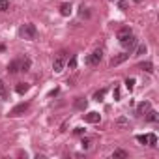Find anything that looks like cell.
Listing matches in <instances>:
<instances>
[{
	"label": "cell",
	"instance_id": "1f68e13d",
	"mask_svg": "<svg viewBox=\"0 0 159 159\" xmlns=\"http://www.w3.org/2000/svg\"><path fill=\"white\" fill-rule=\"evenodd\" d=\"M56 94H58V88H54V90H51V92H49V96H51V98H52V96H56Z\"/></svg>",
	"mask_w": 159,
	"mask_h": 159
},
{
	"label": "cell",
	"instance_id": "5bb4252c",
	"mask_svg": "<svg viewBox=\"0 0 159 159\" xmlns=\"http://www.w3.org/2000/svg\"><path fill=\"white\" fill-rule=\"evenodd\" d=\"M60 13H62L64 17H69V15H71V4H62V6H60Z\"/></svg>",
	"mask_w": 159,
	"mask_h": 159
},
{
	"label": "cell",
	"instance_id": "ffe728a7",
	"mask_svg": "<svg viewBox=\"0 0 159 159\" xmlns=\"http://www.w3.org/2000/svg\"><path fill=\"white\" fill-rule=\"evenodd\" d=\"M125 88H127L129 92H131V90L135 88V79H133V77H129V79H125Z\"/></svg>",
	"mask_w": 159,
	"mask_h": 159
},
{
	"label": "cell",
	"instance_id": "4fadbf2b",
	"mask_svg": "<svg viewBox=\"0 0 159 159\" xmlns=\"http://www.w3.org/2000/svg\"><path fill=\"white\" fill-rule=\"evenodd\" d=\"M139 69H142V71H146V73H153V64H152V62H142V64L139 66Z\"/></svg>",
	"mask_w": 159,
	"mask_h": 159
},
{
	"label": "cell",
	"instance_id": "ac0fdd59",
	"mask_svg": "<svg viewBox=\"0 0 159 159\" xmlns=\"http://www.w3.org/2000/svg\"><path fill=\"white\" fill-rule=\"evenodd\" d=\"M112 157H114V159H127V152H124V150H114Z\"/></svg>",
	"mask_w": 159,
	"mask_h": 159
},
{
	"label": "cell",
	"instance_id": "603a6c76",
	"mask_svg": "<svg viewBox=\"0 0 159 159\" xmlns=\"http://www.w3.org/2000/svg\"><path fill=\"white\" fill-rule=\"evenodd\" d=\"M8 8H10L8 0H0V11H8Z\"/></svg>",
	"mask_w": 159,
	"mask_h": 159
},
{
	"label": "cell",
	"instance_id": "7a4b0ae2",
	"mask_svg": "<svg viewBox=\"0 0 159 159\" xmlns=\"http://www.w3.org/2000/svg\"><path fill=\"white\" fill-rule=\"evenodd\" d=\"M66 60H67V52H66V51H60V52L56 54L54 62H52V69H54V73H60V71L64 69Z\"/></svg>",
	"mask_w": 159,
	"mask_h": 159
},
{
	"label": "cell",
	"instance_id": "f546056e",
	"mask_svg": "<svg viewBox=\"0 0 159 159\" xmlns=\"http://www.w3.org/2000/svg\"><path fill=\"white\" fill-rule=\"evenodd\" d=\"M114 99H120V88H114Z\"/></svg>",
	"mask_w": 159,
	"mask_h": 159
},
{
	"label": "cell",
	"instance_id": "52a82bcc",
	"mask_svg": "<svg viewBox=\"0 0 159 159\" xmlns=\"http://www.w3.org/2000/svg\"><path fill=\"white\" fill-rule=\"evenodd\" d=\"M150 109H152L150 101H140V103L137 105V114H139V116H144V114H146Z\"/></svg>",
	"mask_w": 159,
	"mask_h": 159
},
{
	"label": "cell",
	"instance_id": "277c9868",
	"mask_svg": "<svg viewBox=\"0 0 159 159\" xmlns=\"http://www.w3.org/2000/svg\"><path fill=\"white\" fill-rule=\"evenodd\" d=\"M120 43H122V47H124V49H125L127 52H131V51H133V49L137 47V38H135V36L131 34L129 38H125V39H124V41H120Z\"/></svg>",
	"mask_w": 159,
	"mask_h": 159
},
{
	"label": "cell",
	"instance_id": "7c38bea8",
	"mask_svg": "<svg viewBox=\"0 0 159 159\" xmlns=\"http://www.w3.org/2000/svg\"><path fill=\"white\" fill-rule=\"evenodd\" d=\"M146 51H148V47H146L144 43H139V45L135 47V56H144Z\"/></svg>",
	"mask_w": 159,
	"mask_h": 159
},
{
	"label": "cell",
	"instance_id": "f1b7e54d",
	"mask_svg": "<svg viewBox=\"0 0 159 159\" xmlns=\"http://www.w3.org/2000/svg\"><path fill=\"white\" fill-rule=\"evenodd\" d=\"M125 6H127V0H120V10H125Z\"/></svg>",
	"mask_w": 159,
	"mask_h": 159
},
{
	"label": "cell",
	"instance_id": "6da1fadb",
	"mask_svg": "<svg viewBox=\"0 0 159 159\" xmlns=\"http://www.w3.org/2000/svg\"><path fill=\"white\" fill-rule=\"evenodd\" d=\"M19 36H21L23 39H36V36H38L36 25H32V23L23 25V26H21V30H19Z\"/></svg>",
	"mask_w": 159,
	"mask_h": 159
},
{
	"label": "cell",
	"instance_id": "8992f818",
	"mask_svg": "<svg viewBox=\"0 0 159 159\" xmlns=\"http://www.w3.org/2000/svg\"><path fill=\"white\" fill-rule=\"evenodd\" d=\"M129 58V52H122V54H116V56H112L111 58V67H116V66H120L122 62H125Z\"/></svg>",
	"mask_w": 159,
	"mask_h": 159
},
{
	"label": "cell",
	"instance_id": "d6a6232c",
	"mask_svg": "<svg viewBox=\"0 0 159 159\" xmlns=\"http://www.w3.org/2000/svg\"><path fill=\"white\" fill-rule=\"evenodd\" d=\"M135 2H140V0H135Z\"/></svg>",
	"mask_w": 159,
	"mask_h": 159
},
{
	"label": "cell",
	"instance_id": "30bf717a",
	"mask_svg": "<svg viewBox=\"0 0 159 159\" xmlns=\"http://www.w3.org/2000/svg\"><path fill=\"white\" fill-rule=\"evenodd\" d=\"M73 105H75V109H79V111H84V109L88 107V101H86L84 98H77Z\"/></svg>",
	"mask_w": 159,
	"mask_h": 159
},
{
	"label": "cell",
	"instance_id": "7402d4cb",
	"mask_svg": "<svg viewBox=\"0 0 159 159\" xmlns=\"http://www.w3.org/2000/svg\"><path fill=\"white\" fill-rule=\"evenodd\" d=\"M8 90H6V83L4 81H0V98H6Z\"/></svg>",
	"mask_w": 159,
	"mask_h": 159
},
{
	"label": "cell",
	"instance_id": "9c48e42d",
	"mask_svg": "<svg viewBox=\"0 0 159 159\" xmlns=\"http://www.w3.org/2000/svg\"><path fill=\"white\" fill-rule=\"evenodd\" d=\"M8 71H10V73L21 71V60H11V62L8 64Z\"/></svg>",
	"mask_w": 159,
	"mask_h": 159
},
{
	"label": "cell",
	"instance_id": "83f0119b",
	"mask_svg": "<svg viewBox=\"0 0 159 159\" xmlns=\"http://www.w3.org/2000/svg\"><path fill=\"white\" fill-rule=\"evenodd\" d=\"M90 144H92V140H90V139H83V148H84V150H88V148H90Z\"/></svg>",
	"mask_w": 159,
	"mask_h": 159
},
{
	"label": "cell",
	"instance_id": "d4e9b609",
	"mask_svg": "<svg viewBox=\"0 0 159 159\" xmlns=\"http://www.w3.org/2000/svg\"><path fill=\"white\" fill-rule=\"evenodd\" d=\"M67 64H69V67H71V69H75V67H77V56H71Z\"/></svg>",
	"mask_w": 159,
	"mask_h": 159
},
{
	"label": "cell",
	"instance_id": "5b68a950",
	"mask_svg": "<svg viewBox=\"0 0 159 159\" xmlns=\"http://www.w3.org/2000/svg\"><path fill=\"white\" fill-rule=\"evenodd\" d=\"M28 107H30V103H26V101H25V103H19L17 107H13V109L10 111V116H13V118H15V116H21L23 112L28 111Z\"/></svg>",
	"mask_w": 159,
	"mask_h": 159
},
{
	"label": "cell",
	"instance_id": "44dd1931",
	"mask_svg": "<svg viewBox=\"0 0 159 159\" xmlns=\"http://www.w3.org/2000/svg\"><path fill=\"white\" fill-rule=\"evenodd\" d=\"M146 137H148V144H150V146H155V144H157V137H155L153 133H150V135H146Z\"/></svg>",
	"mask_w": 159,
	"mask_h": 159
},
{
	"label": "cell",
	"instance_id": "ba28073f",
	"mask_svg": "<svg viewBox=\"0 0 159 159\" xmlns=\"http://www.w3.org/2000/svg\"><path fill=\"white\" fill-rule=\"evenodd\" d=\"M84 120H86L88 124H98V122L101 120V114H99V112H88V114H84Z\"/></svg>",
	"mask_w": 159,
	"mask_h": 159
},
{
	"label": "cell",
	"instance_id": "9a60e30c",
	"mask_svg": "<svg viewBox=\"0 0 159 159\" xmlns=\"http://www.w3.org/2000/svg\"><path fill=\"white\" fill-rule=\"evenodd\" d=\"M30 66H32L30 58H28V56H25V58L21 60V71H28V69H30Z\"/></svg>",
	"mask_w": 159,
	"mask_h": 159
},
{
	"label": "cell",
	"instance_id": "cb8c5ba5",
	"mask_svg": "<svg viewBox=\"0 0 159 159\" xmlns=\"http://www.w3.org/2000/svg\"><path fill=\"white\" fill-rule=\"evenodd\" d=\"M79 15H81V17H90V11H88V8L81 6V11H79Z\"/></svg>",
	"mask_w": 159,
	"mask_h": 159
},
{
	"label": "cell",
	"instance_id": "e0dca14e",
	"mask_svg": "<svg viewBox=\"0 0 159 159\" xmlns=\"http://www.w3.org/2000/svg\"><path fill=\"white\" fill-rule=\"evenodd\" d=\"M144 116H146V120H148V122H157V112H155V111H152V109H150Z\"/></svg>",
	"mask_w": 159,
	"mask_h": 159
},
{
	"label": "cell",
	"instance_id": "3957f363",
	"mask_svg": "<svg viewBox=\"0 0 159 159\" xmlns=\"http://www.w3.org/2000/svg\"><path fill=\"white\" fill-rule=\"evenodd\" d=\"M101 58H103V51L98 49V51H94L90 56H86V64H88V66H98V64L101 62Z\"/></svg>",
	"mask_w": 159,
	"mask_h": 159
},
{
	"label": "cell",
	"instance_id": "836d02e7",
	"mask_svg": "<svg viewBox=\"0 0 159 159\" xmlns=\"http://www.w3.org/2000/svg\"><path fill=\"white\" fill-rule=\"evenodd\" d=\"M111 2H114V0H111Z\"/></svg>",
	"mask_w": 159,
	"mask_h": 159
},
{
	"label": "cell",
	"instance_id": "4dcf8cb0",
	"mask_svg": "<svg viewBox=\"0 0 159 159\" xmlns=\"http://www.w3.org/2000/svg\"><path fill=\"white\" fill-rule=\"evenodd\" d=\"M83 133H84L83 127H77V129H75V135H83Z\"/></svg>",
	"mask_w": 159,
	"mask_h": 159
},
{
	"label": "cell",
	"instance_id": "2e32d148",
	"mask_svg": "<svg viewBox=\"0 0 159 159\" xmlns=\"http://www.w3.org/2000/svg\"><path fill=\"white\" fill-rule=\"evenodd\" d=\"M28 88H30V84H26V83H19L15 90H17V94H26V92H28Z\"/></svg>",
	"mask_w": 159,
	"mask_h": 159
},
{
	"label": "cell",
	"instance_id": "d6986e66",
	"mask_svg": "<svg viewBox=\"0 0 159 159\" xmlns=\"http://www.w3.org/2000/svg\"><path fill=\"white\" fill-rule=\"evenodd\" d=\"M105 94H107V90H105V88H103V90H98V92L94 94V99H96V101H101V99L105 98Z\"/></svg>",
	"mask_w": 159,
	"mask_h": 159
},
{
	"label": "cell",
	"instance_id": "4316f807",
	"mask_svg": "<svg viewBox=\"0 0 159 159\" xmlns=\"http://www.w3.org/2000/svg\"><path fill=\"white\" fill-rule=\"evenodd\" d=\"M137 140H139L140 144H148V137H146V135H137Z\"/></svg>",
	"mask_w": 159,
	"mask_h": 159
},
{
	"label": "cell",
	"instance_id": "484cf974",
	"mask_svg": "<svg viewBox=\"0 0 159 159\" xmlns=\"http://www.w3.org/2000/svg\"><path fill=\"white\" fill-rule=\"evenodd\" d=\"M116 125H127V118H125V116H120V118L116 120Z\"/></svg>",
	"mask_w": 159,
	"mask_h": 159
},
{
	"label": "cell",
	"instance_id": "8fae6325",
	"mask_svg": "<svg viewBox=\"0 0 159 159\" xmlns=\"http://www.w3.org/2000/svg\"><path fill=\"white\" fill-rule=\"evenodd\" d=\"M131 34H133V32H131V28H129V26H124V28H120V32H118V39H120V41H124V39H125V38H129Z\"/></svg>",
	"mask_w": 159,
	"mask_h": 159
}]
</instances>
